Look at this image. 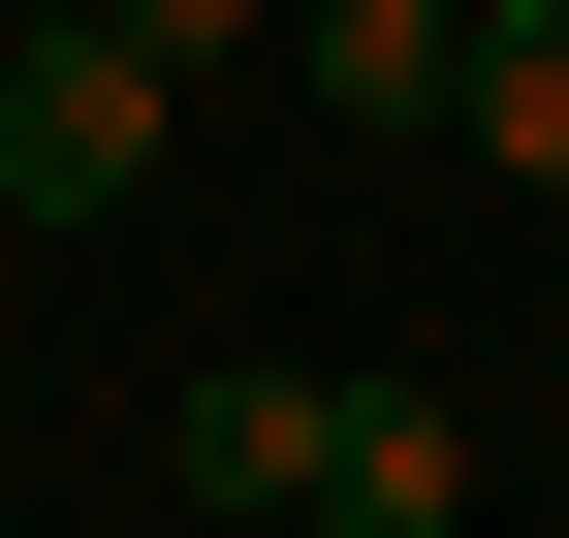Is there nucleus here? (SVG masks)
<instances>
[{"label": "nucleus", "mask_w": 569, "mask_h": 538, "mask_svg": "<svg viewBox=\"0 0 569 538\" xmlns=\"http://www.w3.org/2000/svg\"><path fill=\"white\" fill-rule=\"evenodd\" d=\"M159 444H190V507H317V380H253V349H222V380H190V412H159Z\"/></svg>", "instance_id": "4"}, {"label": "nucleus", "mask_w": 569, "mask_h": 538, "mask_svg": "<svg viewBox=\"0 0 569 538\" xmlns=\"http://www.w3.org/2000/svg\"><path fill=\"white\" fill-rule=\"evenodd\" d=\"M0 32H32V0H0Z\"/></svg>", "instance_id": "7"}, {"label": "nucleus", "mask_w": 569, "mask_h": 538, "mask_svg": "<svg viewBox=\"0 0 569 538\" xmlns=\"http://www.w3.org/2000/svg\"><path fill=\"white\" fill-rule=\"evenodd\" d=\"M127 159H159V63L0 32V222H127Z\"/></svg>", "instance_id": "1"}, {"label": "nucleus", "mask_w": 569, "mask_h": 538, "mask_svg": "<svg viewBox=\"0 0 569 538\" xmlns=\"http://www.w3.org/2000/svg\"><path fill=\"white\" fill-rule=\"evenodd\" d=\"M443 507H475L443 380H317V538H443Z\"/></svg>", "instance_id": "2"}, {"label": "nucleus", "mask_w": 569, "mask_h": 538, "mask_svg": "<svg viewBox=\"0 0 569 538\" xmlns=\"http://www.w3.org/2000/svg\"><path fill=\"white\" fill-rule=\"evenodd\" d=\"M443 32H475V0H317V96L348 127H443Z\"/></svg>", "instance_id": "5"}, {"label": "nucleus", "mask_w": 569, "mask_h": 538, "mask_svg": "<svg viewBox=\"0 0 569 538\" xmlns=\"http://www.w3.org/2000/svg\"><path fill=\"white\" fill-rule=\"evenodd\" d=\"M443 127H475L507 190H569V0H507V32H443Z\"/></svg>", "instance_id": "3"}, {"label": "nucleus", "mask_w": 569, "mask_h": 538, "mask_svg": "<svg viewBox=\"0 0 569 538\" xmlns=\"http://www.w3.org/2000/svg\"><path fill=\"white\" fill-rule=\"evenodd\" d=\"M32 32H96V63H159V96H190V63H253V0H32Z\"/></svg>", "instance_id": "6"}]
</instances>
